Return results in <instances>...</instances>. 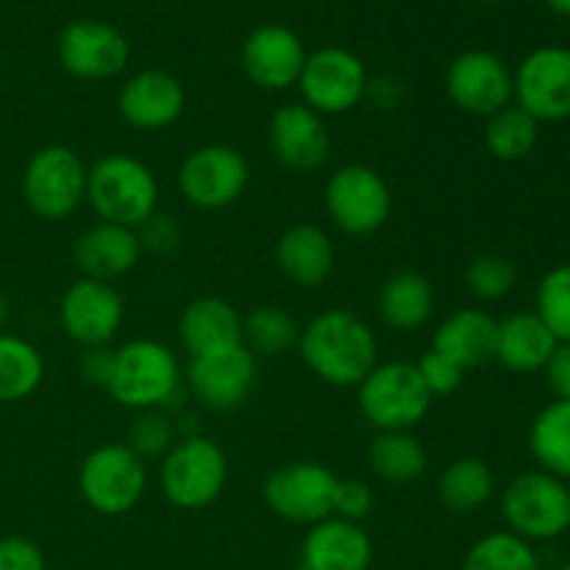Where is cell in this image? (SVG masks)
Wrapping results in <instances>:
<instances>
[{
  "label": "cell",
  "mask_w": 570,
  "mask_h": 570,
  "mask_svg": "<svg viewBox=\"0 0 570 570\" xmlns=\"http://www.w3.org/2000/svg\"><path fill=\"white\" fill-rule=\"evenodd\" d=\"M87 173L81 156L67 145H45L22 170V198L42 220H65L87 198Z\"/></svg>",
  "instance_id": "8"
},
{
  "label": "cell",
  "mask_w": 570,
  "mask_h": 570,
  "mask_svg": "<svg viewBox=\"0 0 570 570\" xmlns=\"http://www.w3.org/2000/svg\"><path fill=\"white\" fill-rule=\"evenodd\" d=\"M360 412L379 432H410L432 410V395L423 387L412 362H382L360 384Z\"/></svg>",
  "instance_id": "6"
},
{
  "label": "cell",
  "mask_w": 570,
  "mask_h": 570,
  "mask_svg": "<svg viewBox=\"0 0 570 570\" xmlns=\"http://www.w3.org/2000/svg\"><path fill=\"white\" fill-rule=\"evenodd\" d=\"M250 181V165L237 148L223 142L200 145L178 167V189L189 206L204 212L237 204Z\"/></svg>",
  "instance_id": "10"
},
{
  "label": "cell",
  "mask_w": 570,
  "mask_h": 570,
  "mask_svg": "<svg viewBox=\"0 0 570 570\" xmlns=\"http://www.w3.org/2000/svg\"><path fill=\"white\" fill-rule=\"evenodd\" d=\"M181 387L176 354L159 340H128L115 348L109 393L120 406L134 412L161 410Z\"/></svg>",
  "instance_id": "3"
},
{
  "label": "cell",
  "mask_w": 570,
  "mask_h": 570,
  "mask_svg": "<svg viewBox=\"0 0 570 570\" xmlns=\"http://www.w3.org/2000/svg\"><path fill=\"white\" fill-rule=\"evenodd\" d=\"M534 312L549 326L557 343H570V262L546 273L538 287Z\"/></svg>",
  "instance_id": "35"
},
{
  "label": "cell",
  "mask_w": 570,
  "mask_h": 570,
  "mask_svg": "<svg viewBox=\"0 0 570 570\" xmlns=\"http://www.w3.org/2000/svg\"><path fill=\"white\" fill-rule=\"evenodd\" d=\"M228 482L226 451L204 434H184L161 456V495L178 510H206L223 495Z\"/></svg>",
  "instance_id": "4"
},
{
  "label": "cell",
  "mask_w": 570,
  "mask_h": 570,
  "mask_svg": "<svg viewBox=\"0 0 570 570\" xmlns=\"http://www.w3.org/2000/svg\"><path fill=\"white\" fill-rule=\"evenodd\" d=\"M557 337L549 332L538 312H512L499 321V340H495V362L518 376L546 371L557 351Z\"/></svg>",
  "instance_id": "26"
},
{
  "label": "cell",
  "mask_w": 570,
  "mask_h": 570,
  "mask_svg": "<svg viewBox=\"0 0 570 570\" xmlns=\"http://www.w3.org/2000/svg\"><path fill=\"white\" fill-rule=\"evenodd\" d=\"M326 212L348 237H371L393 215V193L382 173L367 165H343L326 184Z\"/></svg>",
  "instance_id": "9"
},
{
  "label": "cell",
  "mask_w": 570,
  "mask_h": 570,
  "mask_svg": "<svg viewBox=\"0 0 570 570\" xmlns=\"http://www.w3.org/2000/svg\"><path fill=\"white\" fill-rule=\"evenodd\" d=\"M529 449L540 471L570 482V401H551L529 429Z\"/></svg>",
  "instance_id": "30"
},
{
  "label": "cell",
  "mask_w": 570,
  "mask_h": 570,
  "mask_svg": "<svg viewBox=\"0 0 570 570\" xmlns=\"http://www.w3.org/2000/svg\"><path fill=\"white\" fill-rule=\"evenodd\" d=\"M376 507V493L365 479H337L334 488V504L332 515L343 518V521L362 523Z\"/></svg>",
  "instance_id": "39"
},
{
  "label": "cell",
  "mask_w": 570,
  "mask_h": 570,
  "mask_svg": "<svg viewBox=\"0 0 570 570\" xmlns=\"http://www.w3.org/2000/svg\"><path fill=\"white\" fill-rule=\"evenodd\" d=\"M334 243L315 223L287 228L276 243V265L287 282L301 289H315L334 273Z\"/></svg>",
  "instance_id": "24"
},
{
  "label": "cell",
  "mask_w": 570,
  "mask_h": 570,
  "mask_svg": "<svg viewBox=\"0 0 570 570\" xmlns=\"http://www.w3.org/2000/svg\"><path fill=\"white\" fill-rule=\"evenodd\" d=\"M267 139L278 165L293 173H312L326 165L332 134L326 120L306 104H287L273 111Z\"/></svg>",
  "instance_id": "19"
},
{
  "label": "cell",
  "mask_w": 570,
  "mask_h": 570,
  "mask_svg": "<svg viewBox=\"0 0 570 570\" xmlns=\"http://www.w3.org/2000/svg\"><path fill=\"white\" fill-rule=\"evenodd\" d=\"M499 321L484 309H456L432 337V351L449 356L462 371H473L495 360Z\"/></svg>",
  "instance_id": "25"
},
{
  "label": "cell",
  "mask_w": 570,
  "mask_h": 570,
  "mask_svg": "<svg viewBox=\"0 0 570 570\" xmlns=\"http://www.w3.org/2000/svg\"><path fill=\"white\" fill-rule=\"evenodd\" d=\"M142 243L134 228L115 226V223H98L87 228L72 245V259L83 278L95 282H115L139 265Z\"/></svg>",
  "instance_id": "22"
},
{
  "label": "cell",
  "mask_w": 570,
  "mask_h": 570,
  "mask_svg": "<svg viewBox=\"0 0 570 570\" xmlns=\"http://www.w3.org/2000/svg\"><path fill=\"white\" fill-rule=\"evenodd\" d=\"M546 379L557 401H570V343L557 345L554 356L546 365Z\"/></svg>",
  "instance_id": "43"
},
{
  "label": "cell",
  "mask_w": 570,
  "mask_h": 570,
  "mask_svg": "<svg viewBox=\"0 0 570 570\" xmlns=\"http://www.w3.org/2000/svg\"><path fill=\"white\" fill-rule=\"evenodd\" d=\"M148 488V468L126 443L98 445L78 468V490L89 510L117 518L131 512Z\"/></svg>",
  "instance_id": "7"
},
{
  "label": "cell",
  "mask_w": 570,
  "mask_h": 570,
  "mask_svg": "<svg viewBox=\"0 0 570 570\" xmlns=\"http://www.w3.org/2000/svg\"><path fill=\"white\" fill-rule=\"evenodd\" d=\"M540 142V122L521 106H504L484 122V145L499 161H521Z\"/></svg>",
  "instance_id": "32"
},
{
  "label": "cell",
  "mask_w": 570,
  "mask_h": 570,
  "mask_svg": "<svg viewBox=\"0 0 570 570\" xmlns=\"http://www.w3.org/2000/svg\"><path fill=\"white\" fill-rule=\"evenodd\" d=\"M367 83L371 78H367L365 61L351 53L348 48L328 45V48L306 56V65L295 87L301 89L304 104L317 115L337 117L362 104V98L367 95Z\"/></svg>",
  "instance_id": "11"
},
{
  "label": "cell",
  "mask_w": 570,
  "mask_h": 570,
  "mask_svg": "<svg viewBox=\"0 0 570 570\" xmlns=\"http://www.w3.org/2000/svg\"><path fill=\"white\" fill-rule=\"evenodd\" d=\"M137 234L142 248L154 250V254H170V250L178 245V228L173 226L167 217H159V215L150 217L142 228H137Z\"/></svg>",
  "instance_id": "42"
},
{
  "label": "cell",
  "mask_w": 570,
  "mask_h": 570,
  "mask_svg": "<svg viewBox=\"0 0 570 570\" xmlns=\"http://www.w3.org/2000/svg\"><path fill=\"white\" fill-rule=\"evenodd\" d=\"M111 371H115V348H109V345H89V348L81 351L78 373L83 376V382L92 384V387H109Z\"/></svg>",
  "instance_id": "41"
},
{
  "label": "cell",
  "mask_w": 570,
  "mask_h": 570,
  "mask_svg": "<svg viewBox=\"0 0 570 570\" xmlns=\"http://www.w3.org/2000/svg\"><path fill=\"white\" fill-rule=\"evenodd\" d=\"M178 334H181L189 360L226 354L243 345V317L228 301L204 295L181 312Z\"/></svg>",
  "instance_id": "23"
},
{
  "label": "cell",
  "mask_w": 570,
  "mask_h": 570,
  "mask_svg": "<svg viewBox=\"0 0 570 570\" xmlns=\"http://www.w3.org/2000/svg\"><path fill=\"white\" fill-rule=\"evenodd\" d=\"M445 92L460 111L488 120L510 106L512 70L493 50H465L445 70Z\"/></svg>",
  "instance_id": "14"
},
{
  "label": "cell",
  "mask_w": 570,
  "mask_h": 570,
  "mask_svg": "<svg viewBox=\"0 0 570 570\" xmlns=\"http://www.w3.org/2000/svg\"><path fill=\"white\" fill-rule=\"evenodd\" d=\"M337 479L340 476H334V471H328L323 462L295 460L276 468L267 476L262 493L273 515L298 523V527H315L332 518Z\"/></svg>",
  "instance_id": "12"
},
{
  "label": "cell",
  "mask_w": 570,
  "mask_h": 570,
  "mask_svg": "<svg viewBox=\"0 0 570 570\" xmlns=\"http://www.w3.org/2000/svg\"><path fill=\"white\" fill-rule=\"evenodd\" d=\"M373 540L362 523L326 518L301 543V570H371Z\"/></svg>",
  "instance_id": "21"
},
{
  "label": "cell",
  "mask_w": 570,
  "mask_h": 570,
  "mask_svg": "<svg viewBox=\"0 0 570 570\" xmlns=\"http://www.w3.org/2000/svg\"><path fill=\"white\" fill-rule=\"evenodd\" d=\"M551 570H570V562H562V566H557V568H551Z\"/></svg>",
  "instance_id": "46"
},
{
  "label": "cell",
  "mask_w": 570,
  "mask_h": 570,
  "mask_svg": "<svg viewBox=\"0 0 570 570\" xmlns=\"http://www.w3.org/2000/svg\"><path fill=\"white\" fill-rule=\"evenodd\" d=\"M0 570H48L45 554L33 540L20 534L0 538Z\"/></svg>",
  "instance_id": "40"
},
{
  "label": "cell",
  "mask_w": 570,
  "mask_h": 570,
  "mask_svg": "<svg viewBox=\"0 0 570 570\" xmlns=\"http://www.w3.org/2000/svg\"><path fill=\"white\" fill-rule=\"evenodd\" d=\"M306 48L287 26H259L243 42V70L254 87L282 92L298 83L306 65Z\"/></svg>",
  "instance_id": "17"
},
{
  "label": "cell",
  "mask_w": 570,
  "mask_h": 570,
  "mask_svg": "<svg viewBox=\"0 0 570 570\" xmlns=\"http://www.w3.org/2000/svg\"><path fill=\"white\" fill-rule=\"evenodd\" d=\"M462 570H543L532 543L512 532H490L468 549Z\"/></svg>",
  "instance_id": "34"
},
{
  "label": "cell",
  "mask_w": 570,
  "mask_h": 570,
  "mask_svg": "<svg viewBox=\"0 0 570 570\" xmlns=\"http://www.w3.org/2000/svg\"><path fill=\"white\" fill-rule=\"evenodd\" d=\"M42 376V354L28 340L0 332V404L26 401L37 393Z\"/></svg>",
  "instance_id": "31"
},
{
  "label": "cell",
  "mask_w": 570,
  "mask_h": 570,
  "mask_svg": "<svg viewBox=\"0 0 570 570\" xmlns=\"http://www.w3.org/2000/svg\"><path fill=\"white\" fill-rule=\"evenodd\" d=\"M301 326L282 306H254L243 317V345L254 356H278L298 348Z\"/></svg>",
  "instance_id": "33"
},
{
  "label": "cell",
  "mask_w": 570,
  "mask_h": 570,
  "mask_svg": "<svg viewBox=\"0 0 570 570\" xmlns=\"http://www.w3.org/2000/svg\"><path fill=\"white\" fill-rule=\"evenodd\" d=\"M122 317H126V304L109 282L81 276L65 289L59 301L61 328L81 348L109 345L120 332Z\"/></svg>",
  "instance_id": "16"
},
{
  "label": "cell",
  "mask_w": 570,
  "mask_h": 570,
  "mask_svg": "<svg viewBox=\"0 0 570 570\" xmlns=\"http://www.w3.org/2000/svg\"><path fill=\"white\" fill-rule=\"evenodd\" d=\"M417 373H421V382L423 387L429 390L432 399H443V395L456 393L465 382V371H462L456 362H451L449 356L438 354V351L429 348L421 360L415 362Z\"/></svg>",
  "instance_id": "38"
},
{
  "label": "cell",
  "mask_w": 570,
  "mask_h": 570,
  "mask_svg": "<svg viewBox=\"0 0 570 570\" xmlns=\"http://www.w3.org/2000/svg\"><path fill=\"white\" fill-rule=\"evenodd\" d=\"M187 384L206 410L232 412L250 399L256 384V356L245 345L215 356L189 360Z\"/></svg>",
  "instance_id": "18"
},
{
  "label": "cell",
  "mask_w": 570,
  "mask_h": 570,
  "mask_svg": "<svg viewBox=\"0 0 570 570\" xmlns=\"http://www.w3.org/2000/svg\"><path fill=\"white\" fill-rule=\"evenodd\" d=\"M87 200L100 223L142 228L159 206V181L142 159L106 154L87 173Z\"/></svg>",
  "instance_id": "2"
},
{
  "label": "cell",
  "mask_w": 570,
  "mask_h": 570,
  "mask_svg": "<svg viewBox=\"0 0 570 570\" xmlns=\"http://www.w3.org/2000/svg\"><path fill=\"white\" fill-rule=\"evenodd\" d=\"M512 98L538 122L570 120V48L532 50L512 72Z\"/></svg>",
  "instance_id": "13"
},
{
  "label": "cell",
  "mask_w": 570,
  "mask_h": 570,
  "mask_svg": "<svg viewBox=\"0 0 570 570\" xmlns=\"http://www.w3.org/2000/svg\"><path fill=\"white\" fill-rule=\"evenodd\" d=\"M501 515L527 543H549L570 529V484L546 471H527L501 493Z\"/></svg>",
  "instance_id": "5"
},
{
  "label": "cell",
  "mask_w": 570,
  "mask_h": 570,
  "mask_svg": "<svg viewBox=\"0 0 570 570\" xmlns=\"http://www.w3.org/2000/svg\"><path fill=\"white\" fill-rule=\"evenodd\" d=\"M546 3H549L554 11H560V14L570 17V0H546Z\"/></svg>",
  "instance_id": "45"
},
{
  "label": "cell",
  "mask_w": 570,
  "mask_h": 570,
  "mask_svg": "<svg viewBox=\"0 0 570 570\" xmlns=\"http://www.w3.org/2000/svg\"><path fill=\"white\" fill-rule=\"evenodd\" d=\"M301 360L332 387H360L379 365V340L373 328L351 309H326L301 328Z\"/></svg>",
  "instance_id": "1"
},
{
  "label": "cell",
  "mask_w": 570,
  "mask_h": 570,
  "mask_svg": "<svg viewBox=\"0 0 570 570\" xmlns=\"http://www.w3.org/2000/svg\"><path fill=\"white\" fill-rule=\"evenodd\" d=\"M131 59V45L120 28L106 20H76L59 33V61L72 78L109 81L120 76Z\"/></svg>",
  "instance_id": "15"
},
{
  "label": "cell",
  "mask_w": 570,
  "mask_h": 570,
  "mask_svg": "<svg viewBox=\"0 0 570 570\" xmlns=\"http://www.w3.org/2000/svg\"><path fill=\"white\" fill-rule=\"evenodd\" d=\"M178 426L159 410L139 412L134 421L131 432H128V449L139 456V460H161L167 451L176 445Z\"/></svg>",
  "instance_id": "37"
},
{
  "label": "cell",
  "mask_w": 570,
  "mask_h": 570,
  "mask_svg": "<svg viewBox=\"0 0 570 570\" xmlns=\"http://www.w3.org/2000/svg\"><path fill=\"white\" fill-rule=\"evenodd\" d=\"M6 323H9V298L0 293V332L6 328Z\"/></svg>",
  "instance_id": "44"
},
{
  "label": "cell",
  "mask_w": 570,
  "mask_h": 570,
  "mask_svg": "<svg viewBox=\"0 0 570 570\" xmlns=\"http://www.w3.org/2000/svg\"><path fill=\"white\" fill-rule=\"evenodd\" d=\"M187 106L184 83L167 70H142L128 78L117 98L120 117L137 131H161L178 122Z\"/></svg>",
  "instance_id": "20"
},
{
  "label": "cell",
  "mask_w": 570,
  "mask_h": 570,
  "mask_svg": "<svg viewBox=\"0 0 570 570\" xmlns=\"http://www.w3.org/2000/svg\"><path fill=\"white\" fill-rule=\"evenodd\" d=\"M367 465L382 482L410 484L429 468V454L410 432H379L367 449Z\"/></svg>",
  "instance_id": "29"
},
{
  "label": "cell",
  "mask_w": 570,
  "mask_h": 570,
  "mask_svg": "<svg viewBox=\"0 0 570 570\" xmlns=\"http://www.w3.org/2000/svg\"><path fill=\"white\" fill-rule=\"evenodd\" d=\"M484 3H501V0H484Z\"/></svg>",
  "instance_id": "47"
},
{
  "label": "cell",
  "mask_w": 570,
  "mask_h": 570,
  "mask_svg": "<svg viewBox=\"0 0 570 570\" xmlns=\"http://www.w3.org/2000/svg\"><path fill=\"white\" fill-rule=\"evenodd\" d=\"M465 282L479 301H501L515 289L518 267L501 254H479L468 265Z\"/></svg>",
  "instance_id": "36"
},
{
  "label": "cell",
  "mask_w": 570,
  "mask_h": 570,
  "mask_svg": "<svg viewBox=\"0 0 570 570\" xmlns=\"http://www.w3.org/2000/svg\"><path fill=\"white\" fill-rule=\"evenodd\" d=\"M495 493V473L479 456H460L443 471L438 482V495L443 507L454 515H471L482 510Z\"/></svg>",
  "instance_id": "28"
},
{
  "label": "cell",
  "mask_w": 570,
  "mask_h": 570,
  "mask_svg": "<svg viewBox=\"0 0 570 570\" xmlns=\"http://www.w3.org/2000/svg\"><path fill=\"white\" fill-rule=\"evenodd\" d=\"M434 315V287L415 271H399L379 289V317L393 332L410 334L426 326Z\"/></svg>",
  "instance_id": "27"
}]
</instances>
